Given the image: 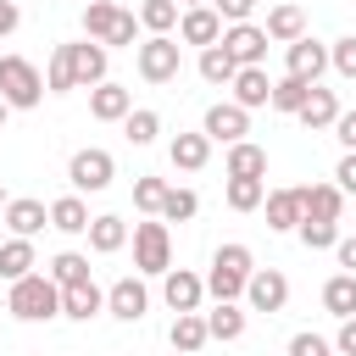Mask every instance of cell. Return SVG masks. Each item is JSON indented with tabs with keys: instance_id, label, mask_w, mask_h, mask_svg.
Instances as JSON below:
<instances>
[{
	"instance_id": "e575fe53",
	"label": "cell",
	"mask_w": 356,
	"mask_h": 356,
	"mask_svg": "<svg viewBox=\"0 0 356 356\" xmlns=\"http://www.w3.org/2000/svg\"><path fill=\"white\" fill-rule=\"evenodd\" d=\"M234 72H239V61L222 50V39H217L211 50H200V78H206V83H234Z\"/></svg>"
},
{
	"instance_id": "4316f807",
	"label": "cell",
	"mask_w": 356,
	"mask_h": 356,
	"mask_svg": "<svg viewBox=\"0 0 356 356\" xmlns=\"http://www.w3.org/2000/svg\"><path fill=\"white\" fill-rule=\"evenodd\" d=\"M245 323H250V317H245L239 300H217V306L206 312V328H211V339H222V345H228V339H245Z\"/></svg>"
},
{
	"instance_id": "5bb4252c",
	"label": "cell",
	"mask_w": 356,
	"mask_h": 356,
	"mask_svg": "<svg viewBox=\"0 0 356 356\" xmlns=\"http://www.w3.org/2000/svg\"><path fill=\"white\" fill-rule=\"evenodd\" d=\"M228 89H234V106H245V111L273 106V78H267V67H239Z\"/></svg>"
},
{
	"instance_id": "7bdbcfd3",
	"label": "cell",
	"mask_w": 356,
	"mask_h": 356,
	"mask_svg": "<svg viewBox=\"0 0 356 356\" xmlns=\"http://www.w3.org/2000/svg\"><path fill=\"white\" fill-rule=\"evenodd\" d=\"M328 67H334L345 83H356V33H345V39L328 44Z\"/></svg>"
},
{
	"instance_id": "8fae6325",
	"label": "cell",
	"mask_w": 356,
	"mask_h": 356,
	"mask_svg": "<svg viewBox=\"0 0 356 356\" xmlns=\"http://www.w3.org/2000/svg\"><path fill=\"white\" fill-rule=\"evenodd\" d=\"M284 72H289V78H306V83H317V78L328 72V44H317L312 33H306V39H295V44L284 50Z\"/></svg>"
},
{
	"instance_id": "4fadbf2b",
	"label": "cell",
	"mask_w": 356,
	"mask_h": 356,
	"mask_svg": "<svg viewBox=\"0 0 356 356\" xmlns=\"http://www.w3.org/2000/svg\"><path fill=\"white\" fill-rule=\"evenodd\" d=\"M178 39L195 44V50H211V44L222 39V17H217L211 6H189V11L178 17Z\"/></svg>"
},
{
	"instance_id": "7c38bea8",
	"label": "cell",
	"mask_w": 356,
	"mask_h": 356,
	"mask_svg": "<svg viewBox=\"0 0 356 356\" xmlns=\"http://www.w3.org/2000/svg\"><path fill=\"white\" fill-rule=\"evenodd\" d=\"M161 300H167L172 312H200V300H206V278L189 273V267H172V273L161 278Z\"/></svg>"
},
{
	"instance_id": "c3c4849f",
	"label": "cell",
	"mask_w": 356,
	"mask_h": 356,
	"mask_svg": "<svg viewBox=\"0 0 356 356\" xmlns=\"http://www.w3.org/2000/svg\"><path fill=\"white\" fill-rule=\"evenodd\" d=\"M334 134H339V145H345V150H356V111H339Z\"/></svg>"
},
{
	"instance_id": "cb8c5ba5",
	"label": "cell",
	"mask_w": 356,
	"mask_h": 356,
	"mask_svg": "<svg viewBox=\"0 0 356 356\" xmlns=\"http://www.w3.org/2000/svg\"><path fill=\"white\" fill-rule=\"evenodd\" d=\"M122 245H128V222H122L117 211H100V217L89 222V250H95V256H117Z\"/></svg>"
},
{
	"instance_id": "5b68a950",
	"label": "cell",
	"mask_w": 356,
	"mask_h": 356,
	"mask_svg": "<svg viewBox=\"0 0 356 356\" xmlns=\"http://www.w3.org/2000/svg\"><path fill=\"white\" fill-rule=\"evenodd\" d=\"M111 178H117L111 150H100V145L72 150V161H67V184H72V195H100V189H111Z\"/></svg>"
},
{
	"instance_id": "277c9868",
	"label": "cell",
	"mask_w": 356,
	"mask_h": 356,
	"mask_svg": "<svg viewBox=\"0 0 356 356\" xmlns=\"http://www.w3.org/2000/svg\"><path fill=\"white\" fill-rule=\"evenodd\" d=\"M134 67H139L145 83H172V78L184 72V44H178L172 33H150V39L134 50Z\"/></svg>"
},
{
	"instance_id": "7a4b0ae2",
	"label": "cell",
	"mask_w": 356,
	"mask_h": 356,
	"mask_svg": "<svg viewBox=\"0 0 356 356\" xmlns=\"http://www.w3.org/2000/svg\"><path fill=\"white\" fill-rule=\"evenodd\" d=\"M134 273L139 278H167L172 273V234L161 217L134 222Z\"/></svg>"
},
{
	"instance_id": "db71d44e",
	"label": "cell",
	"mask_w": 356,
	"mask_h": 356,
	"mask_svg": "<svg viewBox=\"0 0 356 356\" xmlns=\"http://www.w3.org/2000/svg\"><path fill=\"white\" fill-rule=\"evenodd\" d=\"M6 117H11V106H6V100H0V128H6Z\"/></svg>"
},
{
	"instance_id": "f907efd6",
	"label": "cell",
	"mask_w": 356,
	"mask_h": 356,
	"mask_svg": "<svg viewBox=\"0 0 356 356\" xmlns=\"http://www.w3.org/2000/svg\"><path fill=\"white\" fill-rule=\"evenodd\" d=\"M334 256H339V267H345V273H356V234H345V239L334 245Z\"/></svg>"
},
{
	"instance_id": "ac0fdd59",
	"label": "cell",
	"mask_w": 356,
	"mask_h": 356,
	"mask_svg": "<svg viewBox=\"0 0 356 356\" xmlns=\"http://www.w3.org/2000/svg\"><path fill=\"white\" fill-rule=\"evenodd\" d=\"M106 312V289L89 278V284H72V289H61V317H72V323H89V317H100Z\"/></svg>"
},
{
	"instance_id": "603a6c76",
	"label": "cell",
	"mask_w": 356,
	"mask_h": 356,
	"mask_svg": "<svg viewBox=\"0 0 356 356\" xmlns=\"http://www.w3.org/2000/svg\"><path fill=\"white\" fill-rule=\"evenodd\" d=\"M300 206H306V217L339 222V211H345V189H339V184H306V189H300Z\"/></svg>"
},
{
	"instance_id": "83f0119b",
	"label": "cell",
	"mask_w": 356,
	"mask_h": 356,
	"mask_svg": "<svg viewBox=\"0 0 356 356\" xmlns=\"http://www.w3.org/2000/svg\"><path fill=\"white\" fill-rule=\"evenodd\" d=\"M323 312L328 317H356V273H334L328 284H323Z\"/></svg>"
},
{
	"instance_id": "d4e9b609",
	"label": "cell",
	"mask_w": 356,
	"mask_h": 356,
	"mask_svg": "<svg viewBox=\"0 0 356 356\" xmlns=\"http://www.w3.org/2000/svg\"><path fill=\"white\" fill-rule=\"evenodd\" d=\"M167 339H172V350L195 356V350L211 339V328H206V312H178V317H172V328H167Z\"/></svg>"
},
{
	"instance_id": "ee69618b",
	"label": "cell",
	"mask_w": 356,
	"mask_h": 356,
	"mask_svg": "<svg viewBox=\"0 0 356 356\" xmlns=\"http://www.w3.org/2000/svg\"><path fill=\"white\" fill-rule=\"evenodd\" d=\"M284 356H334V339H323V334H295Z\"/></svg>"
},
{
	"instance_id": "9a60e30c",
	"label": "cell",
	"mask_w": 356,
	"mask_h": 356,
	"mask_svg": "<svg viewBox=\"0 0 356 356\" xmlns=\"http://www.w3.org/2000/svg\"><path fill=\"white\" fill-rule=\"evenodd\" d=\"M0 217H6V228H11L17 239H33V234L50 222V206H44V200H33V195H17Z\"/></svg>"
},
{
	"instance_id": "7402d4cb",
	"label": "cell",
	"mask_w": 356,
	"mask_h": 356,
	"mask_svg": "<svg viewBox=\"0 0 356 356\" xmlns=\"http://www.w3.org/2000/svg\"><path fill=\"white\" fill-rule=\"evenodd\" d=\"M295 117H300V122H306V128H312V134H323V128H334V122H339V95H334V89H323V83H317V89H312V95H306V106H300V111H295Z\"/></svg>"
},
{
	"instance_id": "30bf717a",
	"label": "cell",
	"mask_w": 356,
	"mask_h": 356,
	"mask_svg": "<svg viewBox=\"0 0 356 356\" xmlns=\"http://www.w3.org/2000/svg\"><path fill=\"white\" fill-rule=\"evenodd\" d=\"M67 56H72V83L78 89H100L106 83V67H111V50L106 44L83 39V44H67Z\"/></svg>"
},
{
	"instance_id": "f6af8a7d",
	"label": "cell",
	"mask_w": 356,
	"mask_h": 356,
	"mask_svg": "<svg viewBox=\"0 0 356 356\" xmlns=\"http://www.w3.org/2000/svg\"><path fill=\"white\" fill-rule=\"evenodd\" d=\"M211 11L222 17V28H234V22H250V11H256V0H211Z\"/></svg>"
},
{
	"instance_id": "74e56055",
	"label": "cell",
	"mask_w": 356,
	"mask_h": 356,
	"mask_svg": "<svg viewBox=\"0 0 356 356\" xmlns=\"http://www.w3.org/2000/svg\"><path fill=\"white\" fill-rule=\"evenodd\" d=\"M295 234H300V245H306V250H334V245L345 239V234H339V222H323V217H300V228H295Z\"/></svg>"
},
{
	"instance_id": "11a10c76",
	"label": "cell",
	"mask_w": 356,
	"mask_h": 356,
	"mask_svg": "<svg viewBox=\"0 0 356 356\" xmlns=\"http://www.w3.org/2000/svg\"><path fill=\"white\" fill-rule=\"evenodd\" d=\"M0 312H6V295H0Z\"/></svg>"
},
{
	"instance_id": "3957f363",
	"label": "cell",
	"mask_w": 356,
	"mask_h": 356,
	"mask_svg": "<svg viewBox=\"0 0 356 356\" xmlns=\"http://www.w3.org/2000/svg\"><path fill=\"white\" fill-rule=\"evenodd\" d=\"M44 95H50V89H44V72H39L28 56H0V100H6L11 111H33Z\"/></svg>"
},
{
	"instance_id": "1f68e13d",
	"label": "cell",
	"mask_w": 356,
	"mask_h": 356,
	"mask_svg": "<svg viewBox=\"0 0 356 356\" xmlns=\"http://www.w3.org/2000/svg\"><path fill=\"white\" fill-rule=\"evenodd\" d=\"M167 178H156V172H139L134 178V206L145 211V217H161V206H167Z\"/></svg>"
},
{
	"instance_id": "836d02e7",
	"label": "cell",
	"mask_w": 356,
	"mask_h": 356,
	"mask_svg": "<svg viewBox=\"0 0 356 356\" xmlns=\"http://www.w3.org/2000/svg\"><path fill=\"white\" fill-rule=\"evenodd\" d=\"M178 17H184L178 0H145V6H139V28H150V33H172Z\"/></svg>"
},
{
	"instance_id": "816d5d0a",
	"label": "cell",
	"mask_w": 356,
	"mask_h": 356,
	"mask_svg": "<svg viewBox=\"0 0 356 356\" xmlns=\"http://www.w3.org/2000/svg\"><path fill=\"white\" fill-rule=\"evenodd\" d=\"M178 6H184V11H189V6H211V0H178Z\"/></svg>"
},
{
	"instance_id": "f5cc1de1",
	"label": "cell",
	"mask_w": 356,
	"mask_h": 356,
	"mask_svg": "<svg viewBox=\"0 0 356 356\" xmlns=\"http://www.w3.org/2000/svg\"><path fill=\"white\" fill-rule=\"evenodd\" d=\"M6 206H11V195H6V184H0V211H6Z\"/></svg>"
},
{
	"instance_id": "4dcf8cb0",
	"label": "cell",
	"mask_w": 356,
	"mask_h": 356,
	"mask_svg": "<svg viewBox=\"0 0 356 356\" xmlns=\"http://www.w3.org/2000/svg\"><path fill=\"white\" fill-rule=\"evenodd\" d=\"M61 289H72V284H89L95 278V267H89V256L83 250H61V256H50V267H44Z\"/></svg>"
},
{
	"instance_id": "ba28073f",
	"label": "cell",
	"mask_w": 356,
	"mask_h": 356,
	"mask_svg": "<svg viewBox=\"0 0 356 356\" xmlns=\"http://www.w3.org/2000/svg\"><path fill=\"white\" fill-rule=\"evenodd\" d=\"M245 306L250 312H284L289 306V278L278 267H256L250 284H245Z\"/></svg>"
},
{
	"instance_id": "681fc988",
	"label": "cell",
	"mask_w": 356,
	"mask_h": 356,
	"mask_svg": "<svg viewBox=\"0 0 356 356\" xmlns=\"http://www.w3.org/2000/svg\"><path fill=\"white\" fill-rule=\"evenodd\" d=\"M17 22H22L17 0H0V39H11V33H17Z\"/></svg>"
},
{
	"instance_id": "9c48e42d",
	"label": "cell",
	"mask_w": 356,
	"mask_h": 356,
	"mask_svg": "<svg viewBox=\"0 0 356 356\" xmlns=\"http://www.w3.org/2000/svg\"><path fill=\"white\" fill-rule=\"evenodd\" d=\"M106 312L117 317V323H139L145 312H150V289H145V278L134 273V278H117L111 289H106Z\"/></svg>"
},
{
	"instance_id": "44dd1931",
	"label": "cell",
	"mask_w": 356,
	"mask_h": 356,
	"mask_svg": "<svg viewBox=\"0 0 356 356\" xmlns=\"http://www.w3.org/2000/svg\"><path fill=\"white\" fill-rule=\"evenodd\" d=\"M33 267H39V256H33V239H17V234H11V239L0 245V284H22Z\"/></svg>"
},
{
	"instance_id": "6da1fadb",
	"label": "cell",
	"mask_w": 356,
	"mask_h": 356,
	"mask_svg": "<svg viewBox=\"0 0 356 356\" xmlns=\"http://www.w3.org/2000/svg\"><path fill=\"white\" fill-rule=\"evenodd\" d=\"M6 312L17 323H50L61 317V284L50 273H28L22 284H6Z\"/></svg>"
},
{
	"instance_id": "2e32d148",
	"label": "cell",
	"mask_w": 356,
	"mask_h": 356,
	"mask_svg": "<svg viewBox=\"0 0 356 356\" xmlns=\"http://www.w3.org/2000/svg\"><path fill=\"white\" fill-rule=\"evenodd\" d=\"M128 111H134V95H128L122 83L106 78L100 89H89V117H95V122H122Z\"/></svg>"
},
{
	"instance_id": "ffe728a7",
	"label": "cell",
	"mask_w": 356,
	"mask_h": 356,
	"mask_svg": "<svg viewBox=\"0 0 356 356\" xmlns=\"http://www.w3.org/2000/svg\"><path fill=\"white\" fill-rule=\"evenodd\" d=\"M167 161H172L178 172H200V167L211 161V139H206V134H172Z\"/></svg>"
},
{
	"instance_id": "f35d334b",
	"label": "cell",
	"mask_w": 356,
	"mask_h": 356,
	"mask_svg": "<svg viewBox=\"0 0 356 356\" xmlns=\"http://www.w3.org/2000/svg\"><path fill=\"white\" fill-rule=\"evenodd\" d=\"M211 267H228V273H239V278H250V273H256V256H250V245H239V239H228V245H217V250H211Z\"/></svg>"
},
{
	"instance_id": "f546056e",
	"label": "cell",
	"mask_w": 356,
	"mask_h": 356,
	"mask_svg": "<svg viewBox=\"0 0 356 356\" xmlns=\"http://www.w3.org/2000/svg\"><path fill=\"white\" fill-rule=\"evenodd\" d=\"M117 22H122V6H111V0H89V6H83V33H89L95 44H106V39L117 33Z\"/></svg>"
},
{
	"instance_id": "d6986e66",
	"label": "cell",
	"mask_w": 356,
	"mask_h": 356,
	"mask_svg": "<svg viewBox=\"0 0 356 356\" xmlns=\"http://www.w3.org/2000/svg\"><path fill=\"white\" fill-rule=\"evenodd\" d=\"M261 28H267V39H273V44H295V39H306V11H300L295 0H284V6H273V11H267V22H261Z\"/></svg>"
},
{
	"instance_id": "52a82bcc",
	"label": "cell",
	"mask_w": 356,
	"mask_h": 356,
	"mask_svg": "<svg viewBox=\"0 0 356 356\" xmlns=\"http://www.w3.org/2000/svg\"><path fill=\"white\" fill-rule=\"evenodd\" d=\"M200 134L217 145H239L245 134H250V111L245 106H234V100H217V106H206V122H200Z\"/></svg>"
},
{
	"instance_id": "484cf974",
	"label": "cell",
	"mask_w": 356,
	"mask_h": 356,
	"mask_svg": "<svg viewBox=\"0 0 356 356\" xmlns=\"http://www.w3.org/2000/svg\"><path fill=\"white\" fill-rule=\"evenodd\" d=\"M89 206H83V195H61V200H50V228L56 234H89Z\"/></svg>"
},
{
	"instance_id": "f1b7e54d",
	"label": "cell",
	"mask_w": 356,
	"mask_h": 356,
	"mask_svg": "<svg viewBox=\"0 0 356 356\" xmlns=\"http://www.w3.org/2000/svg\"><path fill=\"white\" fill-rule=\"evenodd\" d=\"M228 178H267V150L261 145H250V139H239V145H228Z\"/></svg>"
},
{
	"instance_id": "d590c367",
	"label": "cell",
	"mask_w": 356,
	"mask_h": 356,
	"mask_svg": "<svg viewBox=\"0 0 356 356\" xmlns=\"http://www.w3.org/2000/svg\"><path fill=\"white\" fill-rule=\"evenodd\" d=\"M122 134H128V145H156V134H161V117H156L150 106H134V111L122 117Z\"/></svg>"
},
{
	"instance_id": "7dc6e473",
	"label": "cell",
	"mask_w": 356,
	"mask_h": 356,
	"mask_svg": "<svg viewBox=\"0 0 356 356\" xmlns=\"http://www.w3.org/2000/svg\"><path fill=\"white\" fill-rule=\"evenodd\" d=\"M334 350H339V356H356V317H345V323H339V334H334Z\"/></svg>"
},
{
	"instance_id": "8d00e7d4",
	"label": "cell",
	"mask_w": 356,
	"mask_h": 356,
	"mask_svg": "<svg viewBox=\"0 0 356 356\" xmlns=\"http://www.w3.org/2000/svg\"><path fill=\"white\" fill-rule=\"evenodd\" d=\"M267 200V178H228V211H256Z\"/></svg>"
},
{
	"instance_id": "b9f144b4",
	"label": "cell",
	"mask_w": 356,
	"mask_h": 356,
	"mask_svg": "<svg viewBox=\"0 0 356 356\" xmlns=\"http://www.w3.org/2000/svg\"><path fill=\"white\" fill-rule=\"evenodd\" d=\"M200 211V195L195 189H167V206H161V222H189Z\"/></svg>"
},
{
	"instance_id": "e0dca14e",
	"label": "cell",
	"mask_w": 356,
	"mask_h": 356,
	"mask_svg": "<svg viewBox=\"0 0 356 356\" xmlns=\"http://www.w3.org/2000/svg\"><path fill=\"white\" fill-rule=\"evenodd\" d=\"M261 206H267V228H273V234H295V228H300V217H306L300 189H273Z\"/></svg>"
},
{
	"instance_id": "ab89813d",
	"label": "cell",
	"mask_w": 356,
	"mask_h": 356,
	"mask_svg": "<svg viewBox=\"0 0 356 356\" xmlns=\"http://www.w3.org/2000/svg\"><path fill=\"white\" fill-rule=\"evenodd\" d=\"M44 89H50V95H67V89H78V83H72V56H67V44H56V50H50Z\"/></svg>"
},
{
	"instance_id": "d6a6232c",
	"label": "cell",
	"mask_w": 356,
	"mask_h": 356,
	"mask_svg": "<svg viewBox=\"0 0 356 356\" xmlns=\"http://www.w3.org/2000/svg\"><path fill=\"white\" fill-rule=\"evenodd\" d=\"M312 89H317V83H306V78H289V72H284V78L273 83V111L295 117V111L306 106V95H312Z\"/></svg>"
},
{
	"instance_id": "bcb514c9",
	"label": "cell",
	"mask_w": 356,
	"mask_h": 356,
	"mask_svg": "<svg viewBox=\"0 0 356 356\" xmlns=\"http://www.w3.org/2000/svg\"><path fill=\"white\" fill-rule=\"evenodd\" d=\"M334 184H339L345 195H356V150H345V156H339V167H334Z\"/></svg>"
},
{
	"instance_id": "60d3db41",
	"label": "cell",
	"mask_w": 356,
	"mask_h": 356,
	"mask_svg": "<svg viewBox=\"0 0 356 356\" xmlns=\"http://www.w3.org/2000/svg\"><path fill=\"white\" fill-rule=\"evenodd\" d=\"M245 284H250V278H239V273H228V267H211V273H206V295H211V300H239Z\"/></svg>"
},
{
	"instance_id": "8992f818",
	"label": "cell",
	"mask_w": 356,
	"mask_h": 356,
	"mask_svg": "<svg viewBox=\"0 0 356 356\" xmlns=\"http://www.w3.org/2000/svg\"><path fill=\"white\" fill-rule=\"evenodd\" d=\"M267 28H256V22H234V28H222V50L239 61V67H267Z\"/></svg>"
}]
</instances>
